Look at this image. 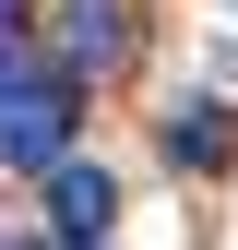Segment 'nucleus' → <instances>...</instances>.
<instances>
[{
	"label": "nucleus",
	"mask_w": 238,
	"mask_h": 250,
	"mask_svg": "<svg viewBox=\"0 0 238 250\" xmlns=\"http://www.w3.org/2000/svg\"><path fill=\"white\" fill-rule=\"evenodd\" d=\"M12 24H24V0H0V36H12Z\"/></svg>",
	"instance_id": "423d86ee"
},
{
	"label": "nucleus",
	"mask_w": 238,
	"mask_h": 250,
	"mask_svg": "<svg viewBox=\"0 0 238 250\" xmlns=\"http://www.w3.org/2000/svg\"><path fill=\"white\" fill-rule=\"evenodd\" d=\"M60 143H72V72H24L12 107H0V155L12 167H60Z\"/></svg>",
	"instance_id": "f257e3e1"
},
{
	"label": "nucleus",
	"mask_w": 238,
	"mask_h": 250,
	"mask_svg": "<svg viewBox=\"0 0 238 250\" xmlns=\"http://www.w3.org/2000/svg\"><path fill=\"white\" fill-rule=\"evenodd\" d=\"M167 155H178L191 179H226V167H238V107H215V96H191V107L167 119Z\"/></svg>",
	"instance_id": "7ed1b4c3"
},
{
	"label": "nucleus",
	"mask_w": 238,
	"mask_h": 250,
	"mask_svg": "<svg viewBox=\"0 0 238 250\" xmlns=\"http://www.w3.org/2000/svg\"><path fill=\"white\" fill-rule=\"evenodd\" d=\"M96 60H119V0H72V60L60 72H96Z\"/></svg>",
	"instance_id": "20e7f679"
},
{
	"label": "nucleus",
	"mask_w": 238,
	"mask_h": 250,
	"mask_svg": "<svg viewBox=\"0 0 238 250\" xmlns=\"http://www.w3.org/2000/svg\"><path fill=\"white\" fill-rule=\"evenodd\" d=\"M12 83H24V60H12V36H0V107H12Z\"/></svg>",
	"instance_id": "39448f33"
},
{
	"label": "nucleus",
	"mask_w": 238,
	"mask_h": 250,
	"mask_svg": "<svg viewBox=\"0 0 238 250\" xmlns=\"http://www.w3.org/2000/svg\"><path fill=\"white\" fill-rule=\"evenodd\" d=\"M48 227L60 238H107L119 227V179L107 167H48Z\"/></svg>",
	"instance_id": "f03ea898"
}]
</instances>
